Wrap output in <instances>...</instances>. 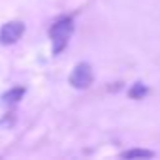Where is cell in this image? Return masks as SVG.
<instances>
[{
	"instance_id": "7a4b0ae2",
	"label": "cell",
	"mask_w": 160,
	"mask_h": 160,
	"mask_svg": "<svg viewBox=\"0 0 160 160\" xmlns=\"http://www.w3.org/2000/svg\"><path fill=\"white\" fill-rule=\"evenodd\" d=\"M92 68L87 64V62H81V64H77L70 75V85L73 89H87L91 87L92 83Z\"/></svg>"
},
{
	"instance_id": "5b68a950",
	"label": "cell",
	"mask_w": 160,
	"mask_h": 160,
	"mask_svg": "<svg viewBox=\"0 0 160 160\" xmlns=\"http://www.w3.org/2000/svg\"><path fill=\"white\" fill-rule=\"evenodd\" d=\"M23 96H25V89H23V87H17V89L8 91V92L2 96V100H4V102H8V104H15V102L23 100Z\"/></svg>"
},
{
	"instance_id": "6da1fadb",
	"label": "cell",
	"mask_w": 160,
	"mask_h": 160,
	"mask_svg": "<svg viewBox=\"0 0 160 160\" xmlns=\"http://www.w3.org/2000/svg\"><path fill=\"white\" fill-rule=\"evenodd\" d=\"M72 32H73V21H72L70 17L58 19V21L51 27L49 36H51V40H53V53H60V51L66 47V43H68Z\"/></svg>"
},
{
	"instance_id": "8992f818",
	"label": "cell",
	"mask_w": 160,
	"mask_h": 160,
	"mask_svg": "<svg viewBox=\"0 0 160 160\" xmlns=\"http://www.w3.org/2000/svg\"><path fill=\"white\" fill-rule=\"evenodd\" d=\"M128 94H130V98H134V100H139V98H143L145 94H147V87L143 85V83H136L130 91H128Z\"/></svg>"
},
{
	"instance_id": "3957f363",
	"label": "cell",
	"mask_w": 160,
	"mask_h": 160,
	"mask_svg": "<svg viewBox=\"0 0 160 160\" xmlns=\"http://www.w3.org/2000/svg\"><path fill=\"white\" fill-rule=\"evenodd\" d=\"M23 32H25V25L21 21H10L0 28V43H4V45L15 43L23 36Z\"/></svg>"
},
{
	"instance_id": "277c9868",
	"label": "cell",
	"mask_w": 160,
	"mask_h": 160,
	"mask_svg": "<svg viewBox=\"0 0 160 160\" xmlns=\"http://www.w3.org/2000/svg\"><path fill=\"white\" fill-rule=\"evenodd\" d=\"M121 156L122 158H152L154 152L147 149H130V151H124Z\"/></svg>"
}]
</instances>
